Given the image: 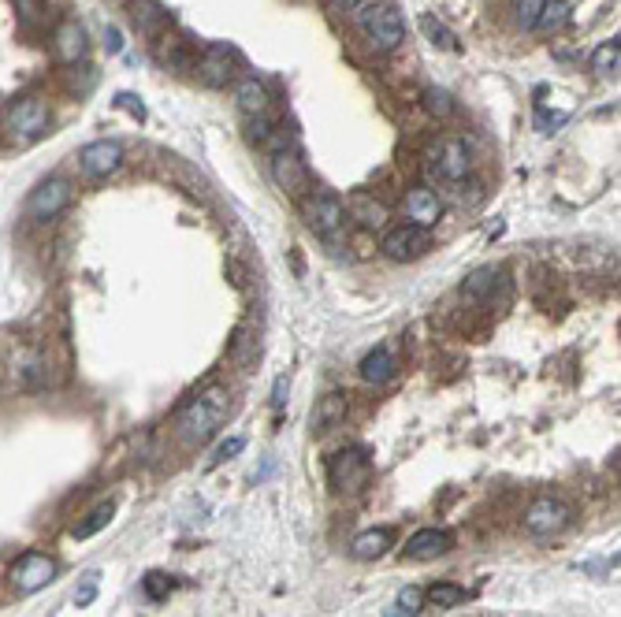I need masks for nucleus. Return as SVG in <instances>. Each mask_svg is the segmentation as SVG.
<instances>
[{
    "instance_id": "nucleus-1",
    "label": "nucleus",
    "mask_w": 621,
    "mask_h": 617,
    "mask_svg": "<svg viewBox=\"0 0 621 617\" xmlns=\"http://www.w3.org/2000/svg\"><path fill=\"white\" fill-rule=\"evenodd\" d=\"M354 27L365 34L376 53H395L398 45L406 41V23H402V15L398 8L384 4V0H365L361 8H354Z\"/></svg>"
},
{
    "instance_id": "nucleus-2",
    "label": "nucleus",
    "mask_w": 621,
    "mask_h": 617,
    "mask_svg": "<svg viewBox=\"0 0 621 617\" xmlns=\"http://www.w3.org/2000/svg\"><path fill=\"white\" fill-rule=\"evenodd\" d=\"M227 391L224 387H209V391H201L194 402H186L179 409V417H175V428L183 435L186 443H205L212 439V432L220 428V421L227 417Z\"/></svg>"
},
{
    "instance_id": "nucleus-3",
    "label": "nucleus",
    "mask_w": 621,
    "mask_h": 617,
    "mask_svg": "<svg viewBox=\"0 0 621 617\" xmlns=\"http://www.w3.org/2000/svg\"><path fill=\"white\" fill-rule=\"evenodd\" d=\"M4 368L12 372V383L23 387V391H38L49 383V372H53V361L41 350L38 342H15V350H8L4 357Z\"/></svg>"
},
{
    "instance_id": "nucleus-4",
    "label": "nucleus",
    "mask_w": 621,
    "mask_h": 617,
    "mask_svg": "<svg viewBox=\"0 0 621 617\" xmlns=\"http://www.w3.org/2000/svg\"><path fill=\"white\" fill-rule=\"evenodd\" d=\"M71 201H75L71 183L60 179V175H49V179H41V183L30 190L23 212H27L34 224H49V220H56V216H64V212L71 209Z\"/></svg>"
},
{
    "instance_id": "nucleus-5",
    "label": "nucleus",
    "mask_w": 621,
    "mask_h": 617,
    "mask_svg": "<svg viewBox=\"0 0 621 617\" xmlns=\"http://www.w3.org/2000/svg\"><path fill=\"white\" fill-rule=\"evenodd\" d=\"M302 216L305 224H309V231L317 238H324V242H339V235H343L346 227V205L335 194H328V190L305 197Z\"/></svg>"
},
{
    "instance_id": "nucleus-6",
    "label": "nucleus",
    "mask_w": 621,
    "mask_h": 617,
    "mask_svg": "<svg viewBox=\"0 0 621 617\" xmlns=\"http://www.w3.org/2000/svg\"><path fill=\"white\" fill-rule=\"evenodd\" d=\"M49 105L41 97H19L12 108H8V134H12L19 145H30L49 134Z\"/></svg>"
},
{
    "instance_id": "nucleus-7",
    "label": "nucleus",
    "mask_w": 621,
    "mask_h": 617,
    "mask_svg": "<svg viewBox=\"0 0 621 617\" xmlns=\"http://www.w3.org/2000/svg\"><path fill=\"white\" fill-rule=\"evenodd\" d=\"M469 171H473V160H469V145L462 138H439L432 145L428 175H436L439 183H462Z\"/></svg>"
},
{
    "instance_id": "nucleus-8",
    "label": "nucleus",
    "mask_w": 621,
    "mask_h": 617,
    "mask_svg": "<svg viewBox=\"0 0 621 617\" xmlns=\"http://www.w3.org/2000/svg\"><path fill=\"white\" fill-rule=\"evenodd\" d=\"M53 580H56V558L41 551L19 554V562L8 569V584H12L19 595H34V591L49 588Z\"/></svg>"
},
{
    "instance_id": "nucleus-9",
    "label": "nucleus",
    "mask_w": 621,
    "mask_h": 617,
    "mask_svg": "<svg viewBox=\"0 0 621 617\" xmlns=\"http://www.w3.org/2000/svg\"><path fill=\"white\" fill-rule=\"evenodd\" d=\"M569 506L555 495H540V499L529 502V510H525V532L536 539H547V536H558L562 528L569 525Z\"/></svg>"
},
{
    "instance_id": "nucleus-10",
    "label": "nucleus",
    "mask_w": 621,
    "mask_h": 617,
    "mask_svg": "<svg viewBox=\"0 0 621 617\" xmlns=\"http://www.w3.org/2000/svg\"><path fill=\"white\" fill-rule=\"evenodd\" d=\"M328 484L335 491H343V495H354L361 487L369 484V458H365V450H339L335 458L328 461Z\"/></svg>"
},
{
    "instance_id": "nucleus-11",
    "label": "nucleus",
    "mask_w": 621,
    "mask_h": 617,
    "mask_svg": "<svg viewBox=\"0 0 621 617\" xmlns=\"http://www.w3.org/2000/svg\"><path fill=\"white\" fill-rule=\"evenodd\" d=\"M428 246H432V235H428V227H417V224L387 227L384 238H380V250L391 261H413V257L428 253Z\"/></svg>"
},
{
    "instance_id": "nucleus-12",
    "label": "nucleus",
    "mask_w": 621,
    "mask_h": 617,
    "mask_svg": "<svg viewBox=\"0 0 621 617\" xmlns=\"http://www.w3.org/2000/svg\"><path fill=\"white\" fill-rule=\"evenodd\" d=\"M79 168L82 175L90 179H108L123 168V145L112 142V138H97V142L82 145L79 149Z\"/></svg>"
},
{
    "instance_id": "nucleus-13",
    "label": "nucleus",
    "mask_w": 621,
    "mask_h": 617,
    "mask_svg": "<svg viewBox=\"0 0 621 617\" xmlns=\"http://www.w3.org/2000/svg\"><path fill=\"white\" fill-rule=\"evenodd\" d=\"M194 75H198V82L201 86H209V90H227V86L235 82V53L224 49V45H212V49H205V53L198 56Z\"/></svg>"
},
{
    "instance_id": "nucleus-14",
    "label": "nucleus",
    "mask_w": 621,
    "mask_h": 617,
    "mask_svg": "<svg viewBox=\"0 0 621 617\" xmlns=\"http://www.w3.org/2000/svg\"><path fill=\"white\" fill-rule=\"evenodd\" d=\"M53 53H56L60 64H79V60H86V53H90V38H86V27H82L79 19H64V23H56Z\"/></svg>"
},
{
    "instance_id": "nucleus-15",
    "label": "nucleus",
    "mask_w": 621,
    "mask_h": 617,
    "mask_svg": "<svg viewBox=\"0 0 621 617\" xmlns=\"http://www.w3.org/2000/svg\"><path fill=\"white\" fill-rule=\"evenodd\" d=\"M272 179L287 194H305L309 190V168H305V160L298 153H291V149L272 153Z\"/></svg>"
},
{
    "instance_id": "nucleus-16",
    "label": "nucleus",
    "mask_w": 621,
    "mask_h": 617,
    "mask_svg": "<svg viewBox=\"0 0 621 617\" xmlns=\"http://www.w3.org/2000/svg\"><path fill=\"white\" fill-rule=\"evenodd\" d=\"M402 212H406V220L417 227H436L439 216H443V201H439L436 190H428V186H413L406 201H402Z\"/></svg>"
},
{
    "instance_id": "nucleus-17",
    "label": "nucleus",
    "mask_w": 621,
    "mask_h": 617,
    "mask_svg": "<svg viewBox=\"0 0 621 617\" xmlns=\"http://www.w3.org/2000/svg\"><path fill=\"white\" fill-rule=\"evenodd\" d=\"M450 532H443V528H421V532H413L410 539H406V547H402V554L410 558V562H432V558H439V554L450 551Z\"/></svg>"
},
{
    "instance_id": "nucleus-18",
    "label": "nucleus",
    "mask_w": 621,
    "mask_h": 617,
    "mask_svg": "<svg viewBox=\"0 0 621 617\" xmlns=\"http://www.w3.org/2000/svg\"><path fill=\"white\" fill-rule=\"evenodd\" d=\"M127 15H131V27L142 34V38H160L164 27H168V12L160 0H131L127 4Z\"/></svg>"
},
{
    "instance_id": "nucleus-19",
    "label": "nucleus",
    "mask_w": 621,
    "mask_h": 617,
    "mask_svg": "<svg viewBox=\"0 0 621 617\" xmlns=\"http://www.w3.org/2000/svg\"><path fill=\"white\" fill-rule=\"evenodd\" d=\"M391 543H395V532L391 528H369V532H361V536L350 543V554H354L357 562H372V558H384L391 551Z\"/></svg>"
},
{
    "instance_id": "nucleus-20",
    "label": "nucleus",
    "mask_w": 621,
    "mask_h": 617,
    "mask_svg": "<svg viewBox=\"0 0 621 617\" xmlns=\"http://www.w3.org/2000/svg\"><path fill=\"white\" fill-rule=\"evenodd\" d=\"M235 105L246 119L268 116V90L257 79H238L235 82Z\"/></svg>"
},
{
    "instance_id": "nucleus-21",
    "label": "nucleus",
    "mask_w": 621,
    "mask_h": 617,
    "mask_svg": "<svg viewBox=\"0 0 621 617\" xmlns=\"http://www.w3.org/2000/svg\"><path fill=\"white\" fill-rule=\"evenodd\" d=\"M398 372V361L391 354V346H376L369 354L361 357V380L369 383H387Z\"/></svg>"
},
{
    "instance_id": "nucleus-22",
    "label": "nucleus",
    "mask_w": 621,
    "mask_h": 617,
    "mask_svg": "<svg viewBox=\"0 0 621 617\" xmlns=\"http://www.w3.org/2000/svg\"><path fill=\"white\" fill-rule=\"evenodd\" d=\"M346 421V394L331 391L324 398H317V409H313V432H331L335 424Z\"/></svg>"
},
{
    "instance_id": "nucleus-23",
    "label": "nucleus",
    "mask_w": 621,
    "mask_h": 617,
    "mask_svg": "<svg viewBox=\"0 0 621 617\" xmlns=\"http://www.w3.org/2000/svg\"><path fill=\"white\" fill-rule=\"evenodd\" d=\"M160 64L172 67V71H194L198 56H194V49H190V41L164 38L160 41Z\"/></svg>"
},
{
    "instance_id": "nucleus-24",
    "label": "nucleus",
    "mask_w": 621,
    "mask_h": 617,
    "mask_svg": "<svg viewBox=\"0 0 621 617\" xmlns=\"http://www.w3.org/2000/svg\"><path fill=\"white\" fill-rule=\"evenodd\" d=\"M469 595H465L462 584H450V580H439L432 588L424 591V606H436V610H454V606H462Z\"/></svg>"
},
{
    "instance_id": "nucleus-25",
    "label": "nucleus",
    "mask_w": 621,
    "mask_h": 617,
    "mask_svg": "<svg viewBox=\"0 0 621 617\" xmlns=\"http://www.w3.org/2000/svg\"><path fill=\"white\" fill-rule=\"evenodd\" d=\"M346 216H354V220H361L365 227H384L387 224V209L380 205V201H372V197L357 194L354 201H350V209H346Z\"/></svg>"
},
{
    "instance_id": "nucleus-26",
    "label": "nucleus",
    "mask_w": 621,
    "mask_h": 617,
    "mask_svg": "<svg viewBox=\"0 0 621 617\" xmlns=\"http://www.w3.org/2000/svg\"><path fill=\"white\" fill-rule=\"evenodd\" d=\"M112 513H116V506L112 502H101V506H93L90 513H86V521H79V525L71 528V536L75 539H90L93 532H101V528L112 521Z\"/></svg>"
},
{
    "instance_id": "nucleus-27",
    "label": "nucleus",
    "mask_w": 621,
    "mask_h": 617,
    "mask_svg": "<svg viewBox=\"0 0 621 617\" xmlns=\"http://www.w3.org/2000/svg\"><path fill=\"white\" fill-rule=\"evenodd\" d=\"M495 279H499V272H495V268H480V272H473V276L462 283V298H469V302L488 298L491 290H495Z\"/></svg>"
},
{
    "instance_id": "nucleus-28",
    "label": "nucleus",
    "mask_w": 621,
    "mask_h": 617,
    "mask_svg": "<svg viewBox=\"0 0 621 617\" xmlns=\"http://www.w3.org/2000/svg\"><path fill=\"white\" fill-rule=\"evenodd\" d=\"M592 67L599 71V75H614V71L621 67V41L618 38L603 41V45L592 53Z\"/></svg>"
},
{
    "instance_id": "nucleus-29",
    "label": "nucleus",
    "mask_w": 621,
    "mask_h": 617,
    "mask_svg": "<svg viewBox=\"0 0 621 617\" xmlns=\"http://www.w3.org/2000/svg\"><path fill=\"white\" fill-rule=\"evenodd\" d=\"M421 606H424V591L413 588V584H410V588L398 591L395 603H391V610H387L384 617H413L417 610H421Z\"/></svg>"
},
{
    "instance_id": "nucleus-30",
    "label": "nucleus",
    "mask_w": 621,
    "mask_h": 617,
    "mask_svg": "<svg viewBox=\"0 0 621 617\" xmlns=\"http://www.w3.org/2000/svg\"><path fill=\"white\" fill-rule=\"evenodd\" d=\"M566 23H569V4H566V0H547L536 27L547 30V34H555V30H562Z\"/></svg>"
},
{
    "instance_id": "nucleus-31",
    "label": "nucleus",
    "mask_w": 621,
    "mask_h": 617,
    "mask_svg": "<svg viewBox=\"0 0 621 617\" xmlns=\"http://www.w3.org/2000/svg\"><path fill=\"white\" fill-rule=\"evenodd\" d=\"M421 30H424V38L432 41V45H439V49H454V34H450L439 19H432V15H424L421 19Z\"/></svg>"
},
{
    "instance_id": "nucleus-32",
    "label": "nucleus",
    "mask_w": 621,
    "mask_h": 617,
    "mask_svg": "<svg viewBox=\"0 0 621 617\" xmlns=\"http://www.w3.org/2000/svg\"><path fill=\"white\" fill-rule=\"evenodd\" d=\"M543 4H547V0H517V23H521L525 30H536Z\"/></svg>"
},
{
    "instance_id": "nucleus-33",
    "label": "nucleus",
    "mask_w": 621,
    "mask_h": 617,
    "mask_svg": "<svg viewBox=\"0 0 621 617\" xmlns=\"http://www.w3.org/2000/svg\"><path fill=\"white\" fill-rule=\"evenodd\" d=\"M424 108H428L432 116H450V112H454V101H450L447 90H424Z\"/></svg>"
},
{
    "instance_id": "nucleus-34",
    "label": "nucleus",
    "mask_w": 621,
    "mask_h": 617,
    "mask_svg": "<svg viewBox=\"0 0 621 617\" xmlns=\"http://www.w3.org/2000/svg\"><path fill=\"white\" fill-rule=\"evenodd\" d=\"M142 588H146V595L149 599H164V595H168V591H172V580L164 577V573H149L146 580H142Z\"/></svg>"
},
{
    "instance_id": "nucleus-35",
    "label": "nucleus",
    "mask_w": 621,
    "mask_h": 617,
    "mask_svg": "<svg viewBox=\"0 0 621 617\" xmlns=\"http://www.w3.org/2000/svg\"><path fill=\"white\" fill-rule=\"evenodd\" d=\"M15 12L27 23H41L45 19V0H15Z\"/></svg>"
},
{
    "instance_id": "nucleus-36",
    "label": "nucleus",
    "mask_w": 621,
    "mask_h": 617,
    "mask_svg": "<svg viewBox=\"0 0 621 617\" xmlns=\"http://www.w3.org/2000/svg\"><path fill=\"white\" fill-rule=\"evenodd\" d=\"M242 447H246V439H238V435H235V439H227L224 447L216 450V458H220V461H224V458H235V454H238V450H242Z\"/></svg>"
},
{
    "instance_id": "nucleus-37",
    "label": "nucleus",
    "mask_w": 621,
    "mask_h": 617,
    "mask_svg": "<svg viewBox=\"0 0 621 617\" xmlns=\"http://www.w3.org/2000/svg\"><path fill=\"white\" fill-rule=\"evenodd\" d=\"M283 402H287V376H279L276 380V391H272V409H283Z\"/></svg>"
},
{
    "instance_id": "nucleus-38",
    "label": "nucleus",
    "mask_w": 621,
    "mask_h": 617,
    "mask_svg": "<svg viewBox=\"0 0 621 617\" xmlns=\"http://www.w3.org/2000/svg\"><path fill=\"white\" fill-rule=\"evenodd\" d=\"M105 45H108V53H119V49H123V34H119L116 27H105Z\"/></svg>"
},
{
    "instance_id": "nucleus-39",
    "label": "nucleus",
    "mask_w": 621,
    "mask_h": 617,
    "mask_svg": "<svg viewBox=\"0 0 621 617\" xmlns=\"http://www.w3.org/2000/svg\"><path fill=\"white\" fill-rule=\"evenodd\" d=\"M328 4L335 8V12H354V8H361L365 0H328Z\"/></svg>"
},
{
    "instance_id": "nucleus-40",
    "label": "nucleus",
    "mask_w": 621,
    "mask_h": 617,
    "mask_svg": "<svg viewBox=\"0 0 621 617\" xmlns=\"http://www.w3.org/2000/svg\"><path fill=\"white\" fill-rule=\"evenodd\" d=\"M119 105H127V108H131V112H134V116H138V119L146 116V108L138 105V101H134V97H127V93H123V97H119Z\"/></svg>"
}]
</instances>
